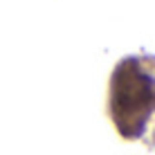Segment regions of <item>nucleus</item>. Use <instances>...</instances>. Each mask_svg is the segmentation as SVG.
<instances>
[{
  "label": "nucleus",
  "instance_id": "nucleus-1",
  "mask_svg": "<svg viewBox=\"0 0 155 155\" xmlns=\"http://www.w3.org/2000/svg\"><path fill=\"white\" fill-rule=\"evenodd\" d=\"M151 81L137 70L135 63H124L115 74V92H113V108L117 124L128 121L124 135H135L142 126V119L151 104Z\"/></svg>",
  "mask_w": 155,
  "mask_h": 155
}]
</instances>
